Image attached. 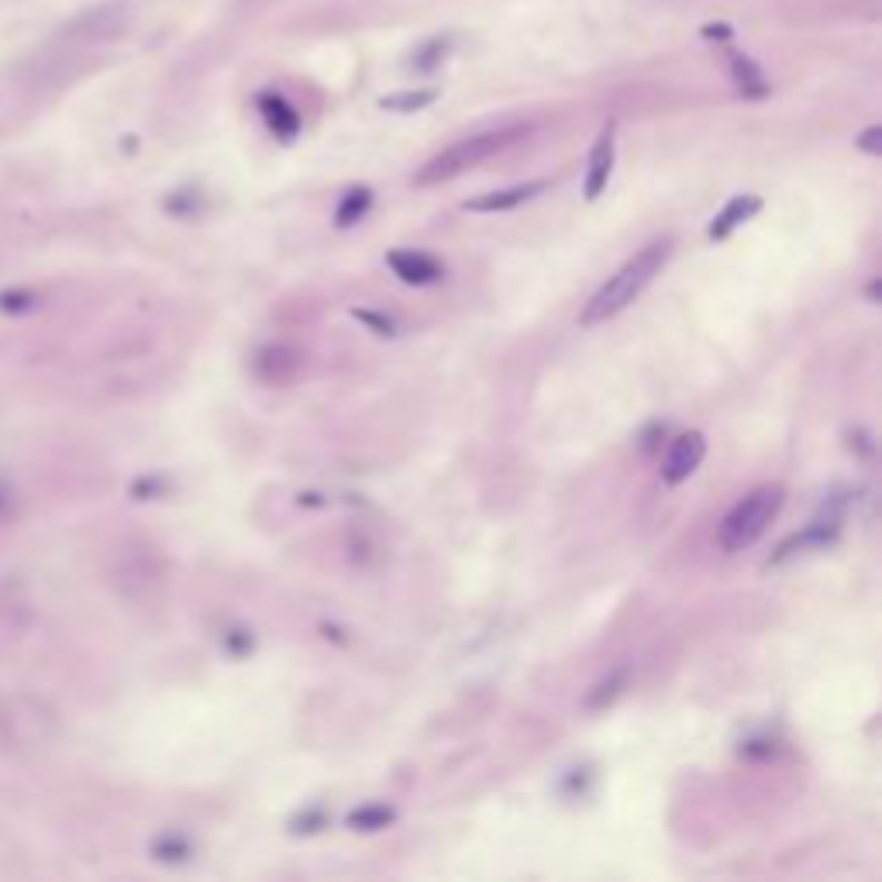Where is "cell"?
Listing matches in <instances>:
<instances>
[{"instance_id": "obj_1", "label": "cell", "mask_w": 882, "mask_h": 882, "mask_svg": "<svg viewBox=\"0 0 882 882\" xmlns=\"http://www.w3.org/2000/svg\"><path fill=\"white\" fill-rule=\"evenodd\" d=\"M668 256H673V238H658V241H648L645 249L627 259L604 287H599L589 304L583 307L579 314V325L589 328V325H599V321H607V317H617L627 304H634L642 297V290L652 284V279L662 272V266L668 262Z\"/></svg>"}, {"instance_id": "obj_2", "label": "cell", "mask_w": 882, "mask_h": 882, "mask_svg": "<svg viewBox=\"0 0 882 882\" xmlns=\"http://www.w3.org/2000/svg\"><path fill=\"white\" fill-rule=\"evenodd\" d=\"M532 135L527 125H511V128H497V131H483V135H473V138H463V142H455L448 149H442L438 156H432L425 166L417 169L414 184L417 187H435V184H448L455 176H463L466 169L486 162L489 156H497L511 146H517L521 138Z\"/></svg>"}, {"instance_id": "obj_3", "label": "cell", "mask_w": 882, "mask_h": 882, "mask_svg": "<svg viewBox=\"0 0 882 882\" xmlns=\"http://www.w3.org/2000/svg\"><path fill=\"white\" fill-rule=\"evenodd\" d=\"M783 501H786V489L780 483H765V486H755L752 493H745V497H741L727 511V517L721 521L717 545L724 552L752 548L769 532V524L775 521V514L783 511Z\"/></svg>"}, {"instance_id": "obj_4", "label": "cell", "mask_w": 882, "mask_h": 882, "mask_svg": "<svg viewBox=\"0 0 882 882\" xmlns=\"http://www.w3.org/2000/svg\"><path fill=\"white\" fill-rule=\"evenodd\" d=\"M703 455H707V438H703L700 432L680 435L673 445H668V452L662 458V479L668 486H680L683 479H690L700 469Z\"/></svg>"}, {"instance_id": "obj_5", "label": "cell", "mask_w": 882, "mask_h": 882, "mask_svg": "<svg viewBox=\"0 0 882 882\" xmlns=\"http://www.w3.org/2000/svg\"><path fill=\"white\" fill-rule=\"evenodd\" d=\"M614 146H617V125L607 121L604 131H599L596 146L589 152V166H586V184H583V194L586 200H596L599 194L607 190L611 184V172H614Z\"/></svg>"}, {"instance_id": "obj_6", "label": "cell", "mask_w": 882, "mask_h": 882, "mask_svg": "<svg viewBox=\"0 0 882 882\" xmlns=\"http://www.w3.org/2000/svg\"><path fill=\"white\" fill-rule=\"evenodd\" d=\"M386 262H390V269L404 279V284H414V287L438 284V279H442V266L432 256H425V252L400 249V252L386 256Z\"/></svg>"}, {"instance_id": "obj_7", "label": "cell", "mask_w": 882, "mask_h": 882, "mask_svg": "<svg viewBox=\"0 0 882 882\" xmlns=\"http://www.w3.org/2000/svg\"><path fill=\"white\" fill-rule=\"evenodd\" d=\"M548 184L545 180H535V184H521V187H511V190H493V194H483L476 200H466L463 207L466 210H476V215H497V210H514L521 207L524 200H532L535 194H542Z\"/></svg>"}, {"instance_id": "obj_8", "label": "cell", "mask_w": 882, "mask_h": 882, "mask_svg": "<svg viewBox=\"0 0 882 882\" xmlns=\"http://www.w3.org/2000/svg\"><path fill=\"white\" fill-rule=\"evenodd\" d=\"M759 210H762V200H759L755 194H741V197L727 200V207L714 218V225L707 228V235L721 241V238H727L737 225H745L749 218H755Z\"/></svg>"}, {"instance_id": "obj_9", "label": "cell", "mask_w": 882, "mask_h": 882, "mask_svg": "<svg viewBox=\"0 0 882 882\" xmlns=\"http://www.w3.org/2000/svg\"><path fill=\"white\" fill-rule=\"evenodd\" d=\"M259 111H262L266 125L276 131V138H287V142H290V138L300 131V115L279 93H262L259 97Z\"/></svg>"}, {"instance_id": "obj_10", "label": "cell", "mask_w": 882, "mask_h": 882, "mask_svg": "<svg viewBox=\"0 0 882 882\" xmlns=\"http://www.w3.org/2000/svg\"><path fill=\"white\" fill-rule=\"evenodd\" d=\"M731 77L737 83V90L745 93L749 100H762L769 97V80L762 69L749 59V56H741V52H731Z\"/></svg>"}, {"instance_id": "obj_11", "label": "cell", "mask_w": 882, "mask_h": 882, "mask_svg": "<svg viewBox=\"0 0 882 882\" xmlns=\"http://www.w3.org/2000/svg\"><path fill=\"white\" fill-rule=\"evenodd\" d=\"M369 207H373V194L366 187H356V190H348L335 210V225L338 228H351L356 221H363L369 215Z\"/></svg>"}, {"instance_id": "obj_12", "label": "cell", "mask_w": 882, "mask_h": 882, "mask_svg": "<svg viewBox=\"0 0 882 882\" xmlns=\"http://www.w3.org/2000/svg\"><path fill=\"white\" fill-rule=\"evenodd\" d=\"M438 100V90H407V93H390L379 100L383 111H397V115H414V111H425L428 103Z\"/></svg>"}, {"instance_id": "obj_13", "label": "cell", "mask_w": 882, "mask_h": 882, "mask_svg": "<svg viewBox=\"0 0 882 882\" xmlns=\"http://www.w3.org/2000/svg\"><path fill=\"white\" fill-rule=\"evenodd\" d=\"M394 810L390 806H359V810H351L348 814V828H356V831H383L386 824H394Z\"/></svg>"}, {"instance_id": "obj_14", "label": "cell", "mask_w": 882, "mask_h": 882, "mask_svg": "<svg viewBox=\"0 0 882 882\" xmlns=\"http://www.w3.org/2000/svg\"><path fill=\"white\" fill-rule=\"evenodd\" d=\"M624 686V673H617V676H611L607 683H599L596 686V693L586 700V707H604V703H611L614 696H617V690Z\"/></svg>"}, {"instance_id": "obj_15", "label": "cell", "mask_w": 882, "mask_h": 882, "mask_svg": "<svg viewBox=\"0 0 882 882\" xmlns=\"http://www.w3.org/2000/svg\"><path fill=\"white\" fill-rule=\"evenodd\" d=\"M445 52H448V42H445V39H435V42H432L425 52H417V59H414V62H417V66L428 73V69H435V66H438V59H442Z\"/></svg>"}, {"instance_id": "obj_16", "label": "cell", "mask_w": 882, "mask_h": 882, "mask_svg": "<svg viewBox=\"0 0 882 882\" xmlns=\"http://www.w3.org/2000/svg\"><path fill=\"white\" fill-rule=\"evenodd\" d=\"M855 146H859L862 152H869V156H879V152H882V128H879V125L865 128V131L855 138Z\"/></svg>"}, {"instance_id": "obj_17", "label": "cell", "mask_w": 882, "mask_h": 882, "mask_svg": "<svg viewBox=\"0 0 882 882\" xmlns=\"http://www.w3.org/2000/svg\"><path fill=\"white\" fill-rule=\"evenodd\" d=\"M703 39H711V42H734V28L731 24H703Z\"/></svg>"}, {"instance_id": "obj_18", "label": "cell", "mask_w": 882, "mask_h": 882, "mask_svg": "<svg viewBox=\"0 0 882 882\" xmlns=\"http://www.w3.org/2000/svg\"><path fill=\"white\" fill-rule=\"evenodd\" d=\"M356 317H359V321H366V325H373L379 335H394V325L386 321V317H376V314H369V310H356Z\"/></svg>"}]
</instances>
